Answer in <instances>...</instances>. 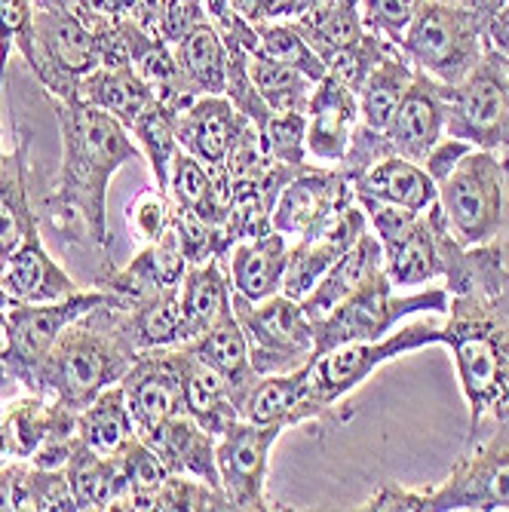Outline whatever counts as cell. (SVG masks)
I'll list each match as a JSON object with an SVG mask.
<instances>
[{
	"label": "cell",
	"instance_id": "cell-49",
	"mask_svg": "<svg viewBox=\"0 0 509 512\" xmlns=\"http://www.w3.org/2000/svg\"><path fill=\"white\" fill-rule=\"evenodd\" d=\"M25 509H62L71 512L77 509L71 485L65 470H40V467H28V479H25Z\"/></svg>",
	"mask_w": 509,
	"mask_h": 512
},
{
	"label": "cell",
	"instance_id": "cell-40",
	"mask_svg": "<svg viewBox=\"0 0 509 512\" xmlns=\"http://www.w3.org/2000/svg\"><path fill=\"white\" fill-rule=\"evenodd\" d=\"M129 135L135 138V145L142 148V157L151 163V172L157 178V191H166L172 160L181 151V145H178V111L157 99L142 117L132 123Z\"/></svg>",
	"mask_w": 509,
	"mask_h": 512
},
{
	"label": "cell",
	"instance_id": "cell-18",
	"mask_svg": "<svg viewBox=\"0 0 509 512\" xmlns=\"http://www.w3.org/2000/svg\"><path fill=\"white\" fill-rule=\"evenodd\" d=\"M365 230H368L365 209L359 203H350L326 227L316 230L313 237L298 240V246L289 249V267H286L280 292L301 301L319 279L326 276V270L356 246V240Z\"/></svg>",
	"mask_w": 509,
	"mask_h": 512
},
{
	"label": "cell",
	"instance_id": "cell-59",
	"mask_svg": "<svg viewBox=\"0 0 509 512\" xmlns=\"http://www.w3.org/2000/svg\"><path fill=\"white\" fill-rule=\"evenodd\" d=\"M13 304H16V301L10 298V292H7L4 286H0V310H10Z\"/></svg>",
	"mask_w": 509,
	"mask_h": 512
},
{
	"label": "cell",
	"instance_id": "cell-2",
	"mask_svg": "<svg viewBox=\"0 0 509 512\" xmlns=\"http://www.w3.org/2000/svg\"><path fill=\"white\" fill-rule=\"evenodd\" d=\"M120 313L123 304L114 298L74 319L53 350L28 371L22 387L80 414L99 393L120 384L138 356L123 332Z\"/></svg>",
	"mask_w": 509,
	"mask_h": 512
},
{
	"label": "cell",
	"instance_id": "cell-36",
	"mask_svg": "<svg viewBox=\"0 0 509 512\" xmlns=\"http://www.w3.org/2000/svg\"><path fill=\"white\" fill-rule=\"evenodd\" d=\"M65 476L77 509H120L126 485L117 467V457H102L77 439L65 463Z\"/></svg>",
	"mask_w": 509,
	"mask_h": 512
},
{
	"label": "cell",
	"instance_id": "cell-28",
	"mask_svg": "<svg viewBox=\"0 0 509 512\" xmlns=\"http://www.w3.org/2000/svg\"><path fill=\"white\" fill-rule=\"evenodd\" d=\"M378 270H384V249L381 240L375 237V230H365V234L356 240V246L338 258L326 276L301 298V307L307 313V319H319L326 316L329 310H335L347 295H353L365 279H372Z\"/></svg>",
	"mask_w": 509,
	"mask_h": 512
},
{
	"label": "cell",
	"instance_id": "cell-9",
	"mask_svg": "<svg viewBox=\"0 0 509 512\" xmlns=\"http://www.w3.org/2000/svg\"><path fill=\"white\" fill-rule=\"evenodd\" d=\"M234 316L246 332L255 375H286L313 359V325L301 301L283 292L249 301L234 292Z\"/></svg>",
	"mask_w": 509,
	"mask_h": 512
},
{
	"label": "cell",
	"instance_id": "cell-38",
	"mask_svg": "<svg viewBox=\"0 0 509 512\" xmlns=\"http://www.w3.org/2000/svg\"><path fill=\"white\" fill-rule=\"evenodd\" d=\"M184 347H188L194 356H200L203 362H209L212 368H218L221 375L240 390V396H246L249 387L258 381L255 368H252V356H249V341H246V332L237 322V316L224 319L221 325L188 341Z\"/></svg>",
	"mask_w": 509,
	"mask_h": 512
},
{
	"label": "cell",
	"instance_id": "cell-53",
	"mask_svg": "<svg viewBox=\"0 0 509 512\" xmlns=\"http://www.w3.org/2000/svg\"><path fill=\"white\" fill-rule=\"evenodd\" d=\"M28 460L7 463L0 467V509H25V479H28Z\"/></svg>",
	"mask_w": 509,
	"mask_h": 512
},
{
	"label": "cell",
	"instance_id": "cell-44",
	"mask_svg": "<svg viewBox=\"0 0 509 512\" xmlns=\"http://www.w3.org/2000/svg\"><path fill=\"white\" fill-rule=\"evenodd\" d=\"M261 148L270 163L283 169L307 166V114L304 111H273L264 123Z\"/></svg>",
	"mask_w": 509,
	"mask_h": 512
},
{
	"label": "cell",
	"instance_id": "cell-27",
	"mask_svg": "<svg viewBox=\"0 0 509 512\" xmlns=\"http://www.w3.org/2000/svg\"><path fill=\"white\" fill-rule=\"evenodd\" d=\"M138 439H145L163 457V463L172 473L197 476V479L221 488L218 460H215V436L206 433L191 414H178L172 421L154 427L151 433H142Z\"/></svg>",
	"mask_w": 509,
	"mask_h": 512
},
{
	"label": "cell",
	"instance_id": "cell-8",
	"mask_svg": "<svg viewBox=\"0 0 509 512\" xmlns=\"http://www.w3.org/2000/svg\"><path fill=\"white\" fill-rule=\"evenodd\" d=\"M393 289L396 286L390 283V276L378 270L335 310L313 319V356L350 341H381L405 316L414 313H448V289H427L418 295H396Z\"/></svg>",
	"mask_w": 509,
	"mask_h": 512
},
{
	"label": "cell",
	"instance_id": "cell-19",
	"mask_svg": "<svg viewBox=\"0 0 509 512\" xmlns=\"http://www.w3.org/2000/svg\"><path fill=\"white\" fill-rule=\"evenodd\" d=\"M77 430V411L28 393L0 414V467L34 460L40 448L68 439Z\"/></svg>",
	"mask_w": 509,
	"mask_h": 512
},
{
	"label": "cell",
	"instance_id": "cell-5",
	"mask_svg": "<svg viewBox=\"0 0 509 512\" xmlns=\"http://www.w3.org/2000/svg\"><path fill=\"white\" fill-rule=\"evenodd\" d=\"M430 344H442V329H436V325H405V329H393L381 341H350L326 353H316L304 365V396L295 411V424L332 417V411L341 408L344 399L359 390L381 365Z\"/></svg>",
	"mask_w": 509,
	"mask_h": 512
},
{
	"label": "cell",
	"instance_id": "cell-52",
	"mask_svg": "<svg viewBox=\"0 0 509 512\" xmlns=\"http://www.w3.org/2000/svg\"><path fill=\"white\" fill-rule=\"evenodd\" d=\"M249 22H283L301 13V0H227Z\"/></svg>",
	"mask_w": 509,
	"mask_h": 512
},
{
	"label": "cell",
	"instance_id": "cell-35",
	"mask_svg": "<svg viewBox=\"0 0 509 512\" xmlns=\"http://www.w3.org/2000/svg\"><path fill=\"white\" fill-rule=\"evenodd\" d=\"M77 439L102 457H117L138 433L126 405L123 384L108 387L77 414Z\"/></svg>",
	"mask_w": 509,
	"mask_h": 512
},
{
	"label": "cell",
	"instance_id": "cell-10",
	"mask_svg": "<svg viewBox=\"0 0 509 512\" xmlns=\"http://www.w3.org/2000/svg\"><path fill=\"white\" fill-rule=\"evenodd\" d=\"M445 135L509 154V68L491 46L464 80L448 86Z\"/></svg>",
	"mask_w": 509,
	"mask_h": 512
},
{
	"label": "cell",
	"instance_id": "cell-41",
	"mask_svg": "<svg viewBox=\"0 0 509 512\" xmlns=\"http://www.w3.org/2000/svg\"><path fill=\"white\" fill-rule=\"evenodd\" d=\"M249 74H252V83L258 89L261 102L270 111H304L310 92L316 86L298 68L264 59L258 53H249Z\"/></svg>",
	"mask_w": 509,
	"mask_h": 512
},
{
	"label": "cell",
	"instance_id": "cell-20",
	"mask_svg": "<svg viewBox=\"0 0 509 512\" xmlns=\"http://www.w3.org/2000/svg\"><path fill=\"white\" fill-rule=\"evenodd\" d=\"M307 154L319 163L338 166L359 126V99L332 74L322 77L307 99Z\"/></svg>",
	"mask_w": 509,
	"mask_h": 512
},
{
	"label": "cell",
	"instance_id": "cell-45",
	"mask_svg": "<svg viewBox=\"0 0 509 512\" xmlns=\"http://www.w3.org/2000/svg\"><path fill=\"white\" fill-rule=\"evenodd\" d=\"M145 509H188V512H197V509H234L227 500V494L197 476H184V473H172L160 491H154L142 512Z\"/></svg>",
	"mask_w": 509,
	"mask_h": 512
},
{
	"label": "cell",
	"instance_id": "cell-55",
	"mask_svg": "<svg viewBox=\"0 0 509 512\" xmlns=\"http://www.w3.org/2000/svg\"><path fill=\"white\" fill-rule=\"evenodd\" d=\"M83 0H34L37 10H77Z\"/></svg>",
	"mask_w": 509,
	"mask_h": 512
},
{
	"label": "cell",
	"instance_id": "cell-61",
	"mask_svg": "<svg viewBox=\"0 0 509 512\" xmlns=\"http://www.w3.org/2000/svg\"><path fill=\"white\" fill-rule=\"evenodd\" d=\"M7 157H10V154L4 151V135H0V169H4V166H7Z\"/></svg>",
	"mask_w": 509,
	"mask_h": 512
},
{
	"label": "cell",
	"instance_id": "cell-15",
	"mask_svg": "<svg viewBox=\"0 0 509 512\" xmlns=\"http://www.w3.org/2000/svg\"><path fill=\"white\" fill-rule=\"evenodd\" d=\"M445 108L448 86L414 68L411 86L405 89L390 126L381 132L384 157H405L424 166L430 151L445 138Z\"/></svg>",
	"mask_w": 509,
	"mask_h": 512
},
{
	"label": "cell",
	"instance_id": "cell-29",
	"mask_svg": "<svg viewBox=\"0 0 509 512\" xmlns=\"http://www.w3.org/2000/svg\"><path fill=\"white\" fill-rule=\"evenodd\" d=\"M77 99L108 111L126 129H132V123L157 102L154 89L132 65H99L89 77H83Z\"/></svg>",
	"mask_w": 509,
	"mask_h": 512
},
{
	"label": "cell",
	"instance_id": "cell-43",
	"mask_svg": "<svg viewBox=\"0 0 509 512\" xmlns=\"http://www.w3.org/2000/svg\"><path fill=\"white\" fill-rule=\"evenodd\" d=\"M117 467H120V476L126 485L120 509H135V512H142L145 500L154 491H160L163 482L172 476V470L163 463V457L138 436L117 454Z\"/></svg>",
	"mask_w": 509,
	"mask_h": 512
},
{
	"label": "cell",
	"instance_id": "cell-13",
	"mask_svg": "<svg viewBox=\"0 0 509 512\" xmlns=\"http://www.w3.org/2000/svg\"><path fill=\"white\" fill-rule=\"evenodd\" d=\"M286 433L283 424H249L240 421L230 424L215 439V460L221 488L234 509H280L267 500V467H270V448Z\"/></svg>",
	"mask_w": 509,
	"mask_h": 512
},
{
	"label": "cell",
	"instance_id": "cell-3",
	"mask_svg": "<svg viewBox=\"0 0 509 512\" xmlns=\"http://www.w3.org/2000/svg\"><path fill=\"white\" fill-rule=\"evenodd\" d=\"M503 295L485 289L457 292L448 301V322L442 325V344L451 347L457 381L470 408V436L482 424L509 421V316L500 307Z\"/></svg>",
	"mask_w": 509,
	"mask_h": 512
},
{
	"label": "cell",
	"instance_id": "cell-11",
	"mask_svg": "<svg viewBox=\"0 0 509 512\" xmlns=\"http://www.w3.org/2000/svg\"><path fill=\"white\" fill-rule=\"evenodd\" d=\"M34 77L62 102H74L83 77L102 65V37L74 10L34 13Z\"/></svg>",
	"mask_w": 509,
	"mask_h": 512
},
{
	"label": "cell",
	"instance_id": "cell-57",
	"mask_svg": "<svg viewBox=\"0 0 509 512\" xmlns=\"http://www.w3.org/2000/svg\"><path fill=\"white\" fill-rule=\"evenodd\" d=\"M488 31H509V0H506V7L497 10L491 19H488Z\"/></svg>",
	"mask_w": 509,
	"mask_h": 512
},
{
	"label": "cell",
	"instance_id": "cell-56",
	"mask_svg": "<svg viewBox=\"0 0 509 512\" xmlns=\"http://www.w3.org/2000/svg\"><path fill=\"white\" fill-rule=\"evenodd\" d=\"M470 7H476L485 19H491L497 10H503V7H506V0H470Z\"/></svg>",
	"mask_w": 509,
	"mask_h": 512
},
{
	"label": "cell",
	"instance_id": "cell-17",
	"mask_svg": "<svg viewBox=\"0 0 509 512\" xmlns=\"http://www.w3.org/2000/svg\"><path fill=\"white\" fill-rule=\"evenodd\" d=\"M249 126L255 123L240 114L227 96H200L178 114V145L197 157L221 188L227 160Z\"/></svg>",
	"mask_w": 509,
	"mask_h": 512
},
{
	"label": "cell",
	"instance_id": "cell-39",
	"mask_svg": "<svg viewBox=\"0 0 509 512\" xmlns=\"http://www.w3.org/2000/svg\"><path fill=\"white\" fill-rule=\"evenodd\" d=\"M304 396V368L286 371V375H258L240 405V417L249 424L267 427L283 424L295 427V411Z\"/></svg>",
	"mask_w": 509,
	"mask_h": 512
},
{
	"label": "cell",
	"instance_id": "cell-26",
	"mask_svg": "<svg viewBox=\"0 0 509 512\" xmlns=\"http://www.w3.org/2000/svg\"><path fill=\"white\" fill-rule=\"evenodd\" d=\"M353 194L378 203L402 206L411 212H427L439 200V188L433 175L414 160L405 157H384L350 178Z\"/></svg>",
	"mask_w": 509,
	"mask_h": 512
},
{
	"label": "cell",
	"instance_id": "cell-21",
	"mask_svg": "<svg viewBox=\"0 0 509 512\" xmlns=\"http://www.w3.org/2000/svg\"><path fill=\"white\" fill-rule=\"evenodd\" d=\"M188 267L191 264L184 258L175 227H169L160 240L145 243V249L138 252L123 270H108L105 276H99L96 289L111 292L120 304H135L160 289L181 286Z\"/></svg>",
	"mask_w": 509,
	"mask_h": 512
},
{
	"label": "cell",
	"instance_id": "cell-12",
	"mask_svg": "<svg viewBox=\"0 0 509 512\" xmlns=\"http://www.w3.org/2000/svg\"><path fill=\"white\" fill-rule=\"evenodd\" d=\"M114 301L105 289H86L74 292L62 301H46V304H13L4 313V344H0V362L10 368L16 384L25 381L28 371L53 350L59 335L68 325L89 310Z\"/></svg>",
	"mask_w": 509,
	"mask_h": 512
},
{
	"label": "cell",
	"instance_id": "cell-51",
	"mask_svg": "<svg viewBox=\"0 0 509 512\" xmlns=\"http://www.w3.org/2000/svg\"><path fill=\"white\" fill-rule=\"evenodd\" d=\"M209 22L206 0H163V16H160V37L172 46L181 37H188L194 28Z\"/></svg>",
	"mask_w": 509,
	"mask_h": 512
},
{
	"label": "cell",
	"instance_id": "cell-62",
	"mask_svg": "<svg viewBox=\"0 0 509 512\" xmlns=\"http://www.w3.org/2000/svg\"><path fill=\"white\" fill-rule=\"evenodd\" d=\"M4 313L7 310H0V344H4Z\"/></svg>",
	"mask_w": 509,
	"mask_h": 512
},
{
	"label": "cell",
	"instance_id": "cell-34",
	"mask_svg": "<svg viewBox=\"0 0 509 512\" xmlns=\"http://www.w3.org/2000/svg\"><path fill=\"white\" fill-rule=\"evenodd\" d=\"M414 80V65L405 59V53L393 43L384 53V59L372 68V74L365 77L359 86V123L372 132H384L405 96V89Z\"/></svg>",
	"mask_w": 509,
	"mask_h": 512
},
{
	"label": "cell",
	"instance_id": "cell-37",
	"mask_svg": "<svg viewBox=\"0 0 509 512\" xmlns=\"http://www.w3.org/2000/svg\"><path fill=\"white\" fill-rule=\"evenodd\" d=\"M292 22L298 25V31L304 34V40L313 46L322 62L359 43L368 34L359 0H326L322 7L304 10Z\"/></svg>",
	"mask_w": 509,
	"mask_h": 512
},
{
	"label": "cell",
	"instance_id": "cell-42",
	"mask_svg": "<svg viewBox=\"0 0 509 512\" xmlns=\"http://www.w3.org/2000/svg\"><path fill=\"white\" fill-rule=\"evenodd\" d=\"M258 31V56L273 59V62H283L298 68L301 74H307L313 83H319L326 77V62L316 56L313 46L304 40V34L298 31V25L292 19L283 22H252Z\"/></svg>",
	"mask_w": 509,
	"mask_h": 512
},
{
	"label": "cell",
	"instance_id": "cell-25",
	"mask_svg": "<svg viewBox=\"0 0 509 512\" xmlns=\"http://www.w3.org/2000/svg\"><path fill=\"white\" fill-rule=\"evenodd\" d=\"M234 316V286L221 258L191 264L181 279V344Z\"/></svg>",
	"mask_w": 509,
	"mask_h": 512
},
{
	"label": "cell",
	"instance_id": "cell-24",
	"mask_svg": "<svg viewBox=\"0 0 509 512\" xmlns=\"http://www.w3.org/2000/svg\"><path fill=\"white\" fill-rule=\"evenodd\" d=\"M289 249L292 243L280 230H267L261 237L234 243V249L224 258L234 292L249 301H264L280 292L289 267Z\"/></svg>",
	"mask_w": 509,
	"mask_h": 512
},
{
	"label": "cell",
	"instance_id": "cell-58",
	"mask_svg": "<svg viewBox=\"0 0 509 512\" xmlns=\"http://www.w3.org/2000/svg\"><path fill=\"white\" fill-rule=\"evenodd\" d=\"M7 384H16V378L10 375V368L0 362V387H7Z\"/></svg>",
	"mask_w": 509,
	"mask_h": 512
},
{
	"label": "cell",
	"instance_id": "cell-50",
	"mask_svg": "<svg viewBox=\"0 0 509 512\" xmlns=\"http://www.w3.org/2000/svg\"><path fill=\"white\" fill-rule=\"evenodd\" d=\"M427 0H359L362 16L368 31H375L381 37H387L390 43H399L408 22L414 19Z\"/></svg>",
	"mask_w": 509,
	"mask_h": 512
},
{
	"label": "cell",
	"instance_id": "cell-54",
	"mask_svg": "<svg viewBox=\"0 0 509 512\" xmlns=\"http://www.w3.org/2000/svg\"><path fill=\"white\" fill-rule=\"evenodd\" d=\"M485 46H491V50L503 59V65L509 68V31H488L485 28Z\"/></svg>",
	"mask_w": 509,
	"mask_h": 512
},
{
	"label": "cell",
	"instance_id": "cell-48",
	"mask_svg": "<svg viewBox=\"0 0 509 512\" xmlns=\"http://www.w3.org/2000/svg\"><path fill=\"white\" fill-rule=\"evenodd\" d=\"M126 218L135 240L154 243L172 227V200L166 191H142L135 197V203H129Z\"/></svg>",
	"mask_w": 509,
	"mask_h": 512
},
{
	"label": "cell",
	"instance_id": "cell-32",
	"mask_svg": "<svg viewBox=\"0 0 509 512\" xmlns=\"http://www.w3.org/2000/svg\"><path fill=\"white\" fill-rule=\"evenodd\" d=\"M172 206L178 209H191L197 212L200 218H206L212 227H218L227 246L234 249L230 243V234H227V221H230V203L224 197V191L218 188V181L212 178V172L197 160L191 157L188 151H178L175 160H172V169H169V188H166Z\"/></svg>",
	"mask_w": 509,
	"mask_h": 512
},
{
	"label": "cell",
	"instance_id": "cell-16",
	"mask_svg": "<svg viewBox=\"0 0 509 512\" xmlns=\"http://www.w3.org/2000/svg\"><path fill=\"white\" fill-rule=\"evenodd\" d=\"M120 384H123L126 405H129L138 436L151 433L154 427L172 421L178 414H188L181 368H178L172 347L138 353Z\"/></svg>",
	"mask_w": 509,
	"mask_h": 512
},
{
	"label": "cell",
	"instance_id": "cell-6",
	"mask_svg": "<svg viewBox=\"0 0 509 512\" xmlns=\"http://www.w3.org/2000/svg\"><path fill=\"white\" fill-rule=\"evenodd\" d=\"M485 28L488 19L470 4L464 7L451 4V0H427L414 13L396 46L418 71L454 86L482 62Z\"/></svg>",
	"mask_w": 509,
	"mask_h": 512
},
{
	"label": "cell",
	"instance_id": "cell-31",
	"mask_svg": "<svg viewBox=\"0 0 509 512\" xmlns=\"http://www.w3.org/2000/svg\"><path fill=\"white\" fill-rule=\"evenodd\" d=\"M123 332L135 353L181 344V286L160 289L135 304H123Z\"/></svg>",
	"mask_w": 509,
	"mask_h": 512
},
{
	"label": "cell",
	"instance_id": "cell-33",
	"mask_svg": "<svg viewBox=\"0 0 509 512\" xmlns=\"http://www.w3.org/2000/svg\"><path fill=\"white\" fill-rule=\"evenodd\" d=\"M175 62L194 96H224L227 92V43L212 22H203L188 37L172 43Z\"/></svg>",
	"mask_w": 509,
	"mask_h": 512
},
{
	"label": "cell",
	"instance_id": "cell-1",
	"mask_svg": "<svg viewBox=\"0 0 509 512\" xmlns=\"http://www.w3.org/2000/svg\"><path fill=\"white\" fill-rule=\"evenodd\" d=\"M56 120L62 135V163L53 194L46 197V215L71 240H89L99 252L111 249L108 234V188L111 178L142 148L129 129L108 111L80 99H56Z\"/></svg>",
	"mask_w": 509,
	"mask_h": 512
},
{
	"label": "cell",
	"instance_id": "cell-46",
	"mask_svg": "<svg viewBox=\"0 0 509 512\" xmlns=\"http://www.w3.org/2000/svg\"><path fill=\"white\" fill-rule=\"evenodd\" d=\"M34 0H0V92H4L7 59L16 50L34 68Z\"/></svg>",
	"mask_w": 509,
	"mask_h": 512
},
{
	"label": "cell",
	"instance_id": "cell-47",
	"mask_svg": "<svg viewBox=\"0 0 509 512\" xmlns=\"http://www.w3.org/2000/svg\"><path fill=\"white\" fill-rule=\"evenodd\" d=\"M390 40L375 34V31H368L359 43L347 46V50L335 53L332 59H326V71L341 80L347 89L359 92V86L365 83V77L372 74V68L384 59V53L390 50Z\"/></svg>",
	"mask_w": 509,
	"mask_h": 512
},
{
	"label": "cell",
	"instance_id": "cell-30",
	"mask_svg": "<svg viewBox=\"0 0 509 512\" xmlns=\"http://www.w3.org/2000/svg\"><path fill=\"white\" fill-rule=\"evenodd\" d=\"M31 234H37V215L28 200V138L22 135L0 169V264Z\"/></svg>",
	"mask_w": 509,
	"mask_h": 512
},
{
	"label": "cell",
	"instance_id": "cell-60",
	"mask_svg": "<svg viewBox=\"0 0 509 512\" xmlns=\"http://www.w3.org/2000/svg\"><path fill=\"white\" fill-rule=\"evenodd\" d=\"M322 4H326V0H301V13H304V10H316V7H322ZM301 13H298V16H301Z\"/></svg>",
	"mask_w": 509,
	"mask_h": 512
},
{
	"label": "cell",
	"instance_id": "cell-14",
	"mask_svg": "<svg viewBox=\"0 0 509 512\" xmlns=\"http://www.w3.org/2000/svg\"><path fill=\"white\" fill-rule=\"evenodd\" d=\"M356 203L353 184L341 166H304L286 184L270 212V227L283 237H313L341 209Z\"/></svg>",
	"mask_w": 509,
	"mask_h": 512
},
{
	"label": "cell",
	"instance_id": "cell-7",
	"mask_svg": "<svg viewBox=\"0 0 509 512\" xmlns=\"http://www.w3.org/2000/svg\"><path fill=\"white\" fill-rule=\"evenodd\" d=\"M506 178L509 154L470 148L448 175L436 181L439 206L448 218L454 240L473 249L494 243L506 218Z\"/></svg>",
	"mask_w": 509,
	"mask_h": 512
},
{
	"label": "cell",
	"instance_id": "cell-22",
	"mask_svg": "<svg viewBox=\"0 0 509 512\" xmlns=\"http://www.w3.org/2000/svg\"><path fill=\"white\" fill-rule=\"evenodd\" d=\"M172 350H175V359L181 368L188 414L206 433H212L218 439L230 424L240 421V405H243L240 390L230 384L218 368H212L209 362L194 356L184 344H178Z\"/></svg>",
	"mask_w": 509,
	"mask_h": 512
},
{
	"label": "cell",
	"instance_id": "cell-4",
	"mask_svg": "<svg viewBox=\"0 0 509 512\" xmlns=\"http://www.w3.org/2000/svg\"><path fill=\"white\" fill-rule=\"evenodd\" d=\"M359 509H402V512H509V421H497L485 442H467L451 476L436 488L384 485Z\"/></svg>",
	"mask_w": 509,
	"mask_h": 512
},
{
	"label": "cell",
	"instance_id": "cell-23",
	"mask_svg": "<svg viewBox=\"0 0 509 512\" xmlns=\"http://www.w3.org/2000/svg\"><path fill=\"white\" fill-rule=\"evenodd\" d=\"M0 286L10 292L16 304H46L80 292V286L46 252L40 230L0 264Z\"/></svg>",
	"mask_w": 509,
	"mask_h": 512
}]
</instances>
